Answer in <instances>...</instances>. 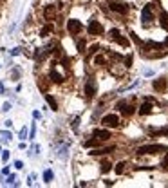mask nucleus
Segmentation results:
<instances>
[{
	"mask_svg": "<svg viewBox=\"0 0 168 188\" xmlns=\"http://www.w3.org/2000/svg\"><path fill=\"white\" fill-rule=\"evenodd\" d=\"M150 112H152V103H150V100H148V101H145L143 105L139 107V114H143V116H145V114H150Z\"/></svg>",
	"mask_w": 168,
	"mask_h": 188,
	"instance_id": "nucleus-12",
	"label": "nucleus"
},
{
	"mask_svg": "<svg viewBox=\"0 0 168 188\" xmlns=\"http://www.w3.org/2000/svg\"><path fill=\"white\" fill-rule=\"evenodd\" d=\"M152 9H154V4H148L146 7H143V11H141V22H143L145 27L150 25V22L154 20V16H152Z\"/></svg>",
	"mask_w": 168,
	"mask_h": 188,
	"instance_id": "nucleus-1",
	"label": "nucleus"
},
{
	"mask_svg": "<svg viewBox=\"0 0 168 188\" xmlns=\"http://www.w3.org/2000/svg\"><path fill=\"white\" fill-rule=\"evenodd\" d=\"M130 36H132V40L136 42V44H141V40H139V36H136L134 33H130Z\"/></svg>",
	"mask_w": 168,
	"mask_h": 188,
	"instance_id": "nucleus-24",
	"label": "nucleus"
},
{
	"mask_svg": "<svg viewBox=\"0 0 168 188\" xmlns=\"http://www.w3.org/2000/svg\"><path fill=\"white\" fill-rule=\"evenodd\" d=\"M125 67H132V56L130 54L125 58Z\"/></svg>",
	"mask_w": 168,
	"mask_h": 188,
	"instance_id": "nucleus-23",
	"label": "nucleus"
},
{
	"mask_svg": "<svg viewBox=\"0 0 168 188\" xmlns=\"http://www.w3.org/2000/svg\"><path fill=\"white\" fill-rule=\"evenodd\" d=\"M101 123L105 125V127H110V129H116L118 125H119V118L116 116V114H107L103 119H101Z\"/></svg>",
	"mask_w": 168,
	"mask_h": 188,
	"instance_id": "nucleus-3",
	"label": "nucleus"
},
{
	"mask_svg": "<svg viewBox=\"0 0 168 188\" xmlns=\"http://www.w3.org/2000/svg\"><path fill=\"white\" fill-rule=\"evenodd\" d=\"M121 110H123V114H127V116H130V114H134V107H127V105H125V107H123Z\"/></svg>",
	"mask_w": 168,
	"mask_h": 188,
	"instance_id": "nucleus-19",
	"label": "nucleus"
},
{
	"mask_svg": "<svg viewBox=\"0 0 168 188\" xmlns=\"http://www.w3.org/2000/svg\"><path fill=\"white\" fill-rule=\"evenodd\" d=\"M51 80L54 81V83H61V81H64V76H61V74H58V72H56L54 69H52V71H51Z\"/></svg>",
	"mask_w": 168,
	"mask_h": 188,
	"instance_id": "nucleus-14",
	"label": "nucleus"
},
{
	"mask_svg": "<svg viewBox=\"0 0 168 188\" xmlns=\"http://www.w3.org/2000/svg\"><path fill=\"white\" fill-rule=\"evenodd\" d=\"M103 33V27H101V24L100 22H96V20H92V22L89 24V35H101Z\"/></svg>",
	"mask_w": 168,
	"mask_h": 188,
	"instance_id": "nucleus-7",
	"label": "nucleus"
},
{
	"mask_svg": "<svg viewBox=\"0 0 168 188\" xmlns=\"http://www.w3.org/2000/svg\"><path fill=\"white\" fill-rule=\"evenodd\" d=\"M67 29H69V33L71 35H78L80 31H81V22H78V20H69L67 22Z\"/></svg>",
	"mask_w": 168,
	"mask_h": 188,
	"instance_id": "nucleus-4",
	"label": "nucleus"
},
{
	"mask_svg": "<svg viewBox=\"0 0 168 188\" xmlns=\"http://www.w3.org/2000/svg\"><path fill=\"white\" fill-rule=\"evenodd\" d=\"M110 35H112V38L116 40L119 45H123V47H128V40H127V38H123V36L119 35V31H118V29H110Z\"/></svg>",
	"mask_w": 168,
	"mask_h": 188,
	"instance_id": "nucleus-5",
	"label": "nucleus"
},
{
	"mask_svg": "<svg viewBox=\"0 0 168 188\" xmlns=\"http://www.w3.org/2000/svg\"><path fill=\"white\" fill-rule=\"evenodd\" d=\"M54 15H56V11H54V6H45V9H44V16L49 20V22H51L52 18H54Z\"/></svg>",
	"mask_w": 168,
	"mask_h": 188,
	"instance_id": "nucleus-9",
	"label": "nucleus"
},
{
	"mask_svg": "<svg viewBox=\"0 0 168 188\" xmlns=\"http://www.w3.org/2000/svg\"><path fill=\"white\" fill-rule=\"evenodd\" d=\"M164 45H166V47H168V36H166V40H164Z\"/></svg>",
	"mask_w": 168,
	"mask_h": 188,
	"instance_id": "nucleus-26",
	"label": "nucleus"
},
{
	"mask_svg": "<svg viewBox=\"0 0 168 188\" xmlns=\"http://www.w3.org/2000/svg\"><path fill=\"white\" fill-rule=\"evenodd\" d=\"M166 85H168V80H166V78H159V80H154V81H152V87H154V90H157V92H163V90L166 89Z\"/></svg>",
	"mask_w": 168,
	"mask_h": 188,
	"instance_id": "nucleus-6",
	"label": "nucleus"
},
{
	"mask_svg": "<svg viewBox=\"0 0 168 188\" xmlns=\"http://www.w3.org/2000/svg\"><path fill=\"white\" fill-rule=\"evenodd\" d=\"M44 179H45V181H47V183H49V181H51V179H52V172H51V170H47V172H45V174H44Z\"/></svg>",
	"mask_w": 168,
	"mask_h": 188,
	"instance_id": "nucleus-22",
	"label": "nucleus"
},
{
	"mask_svg": "<svg viewBox=\"0 0 168 188\" xmlns=\"http://www.w3.org/2000/svg\"><path fill=\"white\" fill-rule=\"evenodd\" d=\"M78 49H80V53L85 51V40H80V42H78Z\"/></svg>",
	"mask_w": 168,
	"mask_h": 188,
	"instance_id": "nucleus-21",
	"label": "nucleus"
},
{
	"mask_svg": "<svg viewBox=\"0 0 168 188\" xmlns=\"http://www.w3.org/2000/svg\"><path fill=\"white\" fill-rule=\"evenodd\" d=\"M109 7H110V11H116V13H121V15H127V13H128V7L125 6V4L110 2V4H109Z\"/></svg>",
	"mask_w": 168,
	"mask_h": 188,
	"instance_id": "nucleus-8",
	"label": "nucleus"
},
{
	"mask_svg": "<svg viewBox=\"0 0 168 188\" xmlns=\"http://www.w3.org/2000/svg\"><path fill=\"white\" fill-rule=\"evenodd\" d=\"M94 138H98V139L105 141V139L110 138V132H109V130H94Z\"/></svg>",
	"mask_w": 168,
	"mask_h": 188,
	"instance_id": "nucleus-10",
	"label": "nucleus"
},
{
	"mask_svg": "<svg viewBox=\"0 0 168 188\" xmlns=\"http://www.w3.org/2000/svg\"><path fill=\"white\" fill-rule=\"evenodd\" d=\"M159 20H161V27L168 31V13H166V11H161V15H159Z\"/></svg>",
	"mask_w": 168,
	"mask_h": 188,
	"instance_id": "nucleus-13",
	"label": "nucleus"
},
{
	"mask_svg": "<svg viewBox=\"0 0 168 188\" xmlns=\"http://www.w3.org/2000/svg\"><path fill=\"white\" fill-rule=\"evenodd\" d=\"M51 31H52V24H47L44 29H42V33H40V35H42V36H47V35L51 33Z\"/></svg>",
	"mask_w": 168,
	"mask_h": 188,
	"instance_id": "nucleus-16",
	"label": "nucleus"
},
{
	"mask_svg": "<svg viewBox=\"0 0 168 188\" xmlns=\"http://www.w3.org/2000/svg\"><path fill=\"white\" fill-rule=\"evenodd\" d=\"M161 150H166V147H163V145H145V147L138 148V154H157Z\"/></svg>",
	"mask_w": 168,
	"mask_h": 188,
	"instance_id": "nucleus-2",
	"label": "nucleus"
},
{
	"mask_svg": "<svg viewBox=\"0 0 168 188\" xmlns=\"http://www.w3.org/2000/svg\"><path fill=\"white\" fill-rule=\"evenodd\" d=\"M85 94H87V98H92L94 94H96V87H94V81H87V85H85Z\"/></svg>",
	"mask_w": 168,
	"mask_h": 188,
	"instance_id": "nucleus-11",
	"label": "nucleus"
},
{
	"mask_svg": "<svg viewBox=\"0 0 168 188\" xmlns=\"http://www.w3.org/2000/svg\"><path fill=\"white\" fill-rule=\"evenodd\" d=\"M125 166H127V165H125V163H119V165H116V174H118V175H121V174H123V170H125Z\"/></svg>",
	"mask_w": 168,
	"mask_h": 188,
	"instance_id": "nucleus-18",
	"label": "nucleus"
},
{
	"mask_svg": "<svg viewBox=\"0 0 168 188\" xmlns=\"http://www.w3.org/2000/svg\"><path fill=\"white\" fill-rule=\"evenodd\" d=\"M163 134H166V136H168V129H166V130H163Z\"/></svg>",
	"mask_w": 168,
	"mask_h": 188,
	"instance_id": "nucleus-27",
	"label": "nucleus"
},
{
	"mask_svg": "<svg viewBox=\"0 0 168 188\" xmlns=\"http://www.w3.org/2000/svg\"><path fill=\"white\" fill-rule=\"evenodd\" d=\"M110 168H112V165H110L109 161H103V163H101V172H103V174H105V172H109Z\"/></svg>",
	"mask_w": 168,
	"mask_h": 188,
	"instance_id": "nucleus-17",
	"label": "nucleus"
},
{
	"mask_svg": "<svg viewBox=\"0 0 168 188\" xmlns=\"http://www.w3.org/2000/svg\"><path fill=\"white\" fill-rule=\"evenodd\" d=\"M163 166H168V154H166V158H164V161H163Z\"/></svg>",
	"mask_w": 168,
	"mask_h": 188,
	"instance_id": "nucleus-25",
	"label": "nucleus"
},
{
	"mask_svg": "<svg viewBox=\"0 0 168 188\" xmlns=\"http://www.w3.org/2000/svg\"><path fill=\"white\" fill-rule=\"evenodd\" d=\"M45 101L51 105V109L52 110H58V103H56V100L52 98V96H49V94H45Z\"/></svg>",
	"mask_w": 168,
	"mask_h": 188,
	"instance_id": "nucleus-15",
	"label": "nucleus"
},
{
	"mask_svg": "<svg viewBox=\"0 0 168 188\" xmlns=\"http://www.w3.org/2000/svg\"><path fill=\"white\" fill-rule=\"evenodd\" d=\"M94 61H96L98 65H105V56H96V58H94Z\"/></svg>",
	"mask_w": 168,
	"mask_h": 188,
	"instance_id": "nucleus-20",
	"label": "nucleus"
}]
</instances>
